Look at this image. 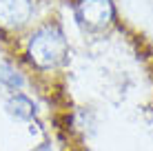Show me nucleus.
I'll use <instances>...</instances> for the list:
<instances>
[{
	"mask_svg": "<svg viewBox=\"0 0 153 151\" xmlns=\"http://www.w3.org/2000/svg\"><path fill=\"white\" fill-rule=\"evenodd\" d=\"M27 56L40 69H56L69 56V42L58 22H47L33 31L27 45Z\"/></svg>",
	"mask_w": 153,
	"mask_h": 151,
	"instance_id": "1",
	"label": "nucleus"
},
{
	"mask_svg": "<svg viewBox=\"0 0 153 151\" xmlns=\"http://www.w3.org/2000/svg\"><path fill=\"white\" fill-rule=\"evenodd\" d=\"M115 7L111 0H78L76 20L87 31H102L113 22Z\"/></svg>",
	"mask_w": 153,
	"mask_h": 151,
	"instance_id": "2",
	"label": "nucleus"
},
{
	"mask_svg": "<svg viewBox=\"0 0 153 151\" xmlns=\"http://www.w3.org/2000/svg\"><path fill=\"white\" fill-rule=\"evenodd\" d=\"M33 13V0H0V27L20 29Z\"/></svg>",
	"mask_w": 153,
	"mask_h": 151,
	"instance_id": "3",
	"label": "nucleus"
},
{
	"mask_svg": "<svg viewBox=\"0 0 153 151\" xmlns=\"http://www.w3.org/2000/svg\"><path fill=\"white\" fill-rule=\"evenodd\" d=\"M7 113L16 120H33L36 116V105L31 102L25 93H13L7 100Z\"/></svg>",
	"mask_w": 153,
	"mask_h": 151,
	"instance_id": "4",
	"label": "nucleus"
},
{
	"mask_svg": "<svg viewBox=\"0 0 153 151\" xmlns=\"http://www.w3.org/2000/svg\"><path fill=\"white\" fill-rule=\"evenodd\" d=\"M0 82H2L4 87H9L11 91H18V89H22L25 78L20 76V71L13 69L11 65H2L0 67Z\"/></svg>",
	"mask_w": 153,
	"mask_h": 151,
	"instance_id": "5",
	"label": "nucleus"
},
{
	"mask_svg": "<svg viewBox=\"0 0 153 151\" xmlns=\"http://www.w3.org/2000/svg\"><path fill=\"white\" fill-rule=\"evenodd\" d=\"M31 151H53V149H51V144H49V142H42V144H38V147L31 149Z\"/></svg>",
	"mask_w": 153,
	"mask_h": 151,
	"instance_id": "6",
	"label": "nucleus"
}]
</instances>
